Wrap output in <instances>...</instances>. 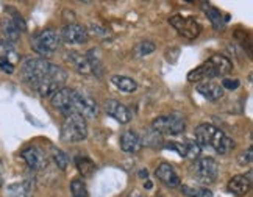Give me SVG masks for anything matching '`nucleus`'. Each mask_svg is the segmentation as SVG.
<instances>
[{
    "mask_svg": "<svg viewBox=\"0 0 253 197\" xmlns=\"http://www.w3.org/2000/svg\"><path fill=\"white\" fill-rule=\"evenodd\" d=\"M0 69H2L5 74H13L14 72V66L8 64V63H0Z\"/></svg>",
    "mask_w": 253,
    "mask_h": 197,
    "instance_id": "e433bc0d",
    "label": "nucleus"
},
{
    "mask_svg": "<svg viewBox=\"0 0 253 197\" xmlns=\"http://www.w3.org/2000/svg\"><path fill=\"white\" fill-rule=\"evenodd\" d=\"M133 197H142V196H139V194H131Z\"/></svg>",
    "mask_w": 253,
    "mask_h": 197,
    "instance_id": "58836bf2",
    "label": "nucleus"
},
{
    "mask_svg": "<svg viewBox=\"0 0 253 197\" xmlns=\"http://www.w3.org/2000/svg\"><path fill=\"white\" fill-rule=\"evenodd\" d=\"M121 149L126 153H136L142 149V138L133 132L126 130L121 135Z\"/></svg>",
    "mask_w": 253,
    "mask_h": 197,
    "instance_id": "2eb2a0df",
    "label": "nucleus"
},
{
    "mask_svg": "<svg viewBox=\"0 0 253 197\" xmlns=\"http://www.w3.org/2000/svg\"><path fill=\"white\" fill-rule=\"evenodd\" d=\"M155 174H157L158 180L163 182L166 186H169V188H178L180 183H181L180 177L177 175V172L173 171V167L169 163H161L157 167Z\"/></svg>",
    "mask_w": 253,
    "mask_h": 197,
    "instance_id": "ddd939ff",
    "label": "nucleus"
},
{
    "mask_svg": "<svg viewBox=\"0 0 253 197\" xmlns=\"http://www.w3.org/2000/svg\"><path fill=\"white\" fill-rule=\"evenodd\" d=\"M169 22L181 36L188 39H196L202 32L200 24L197 22V19H194V17H183L177 14V16H172L169 19Z\"/></svg>",
    "mask_w": 253,
    "mask_h": 197,
    "instance_id": "6e6552de",
    "label": "nucleus"
},
{
    "mask_svg": "<svg viewBox=\"0 0 253 197\" xmlns=\"http://www.w3.org/2000/svg\"><path fill=\"white\" fill-rule=\"evenodd\" d=\"M2 33H3V39L8 43H16L19 38H21V30L14 25V22L11 19H3L2 21Z\"/></svg>",
    "mask_w": 253,
    "mask_h": 197,
    "instance_id": "412c9836",
    "label": "nucleus"
},
{
    "mask_svg": "<svg viewBox=\"0 0 253 197\" xmlns=\"http://www.w3.org/2000/svg\"><path fill=\"white\" fill-rule=\"evenodd\" d=\"M52 156H53V161L56 163V166L60 167L61 171H64L67 164H69V158H67V155L60 150V149H56V147H53L52 149Z\"/></svg>",
    "mask_w": 253,
    "mask_h": 197,
    "instance_id": "cd10ccee",
    "label": "nucleus"
},
{
    "mask_svg": "<svg viewBox=\"0 0 253 197\" xmlns=\"http://www.w3.org/2000/svg\"><path fill=\"white\" fill-rule=\"evenodd\" d=\"M152 52H155V44L152 41H144V43H139L138 46H134L133 55L136 58H142V56L149 55Z\"/></svg>",
    "mask_w": 253,
    "mask_h": 197,
    "instance_id": "bb28decb",
    "label": "nucleus"
},
{
    "mask_svg": "<svg viewBox=\"0 0 253 197\" xmlns=\"http://www.w3.org/2000/svg\"><path fill=\"white\" fill-rule=\"evenodd\" d=\"M67 60L74 64V67L79 71V74L87 75L91 72L89 64H87V60H86V55H82L79 52H69L67 53Z\"/></svg>",
    "mask_w": 253,
    "mask_h": 197,
    "instance_id": "5701e85b",
    "label": "nucleus"
},
{
    "mask_svg": "<svg viewBox=\"0 0 253 197\" xmlns=\"http://www.w3.org/2000/svg\"><path fill=\"white\" fill-rule=\"evenodd\" d=\"M192 175L196 177L200 183L210 185L217 179L219 164L214 158H210V156H207V158H199L192 166Z\"/></svg>",
    "mask_w": 253,
    "mask_h": 197,
    "instance_id": "423d86ee",
    "label": "nucleus"
},
{
    "mask_svg": "<svg viewBox=\"0 0 253 197\" xmlns=\"http://www.w3.org/2000/svg\"><path fill=\"white\" fill-rule=\"evenodd\" d=\"M197 91L207 98L210 102H216L219 98L223 97V90L222 86L214 83V82H205V83H199L197 85Z\"/></svg>",
    "mask_w": 253,
    "mask_h": 197,
    "instance_id": "6ab92c4d",
    "label": "nucleus"
},
{
    "mask_svg": "<svg viewBox=\"0 0 253 197\" xmlns=\"http://www.w3.org/2000/svg\"><path fill=\"white\" fill-rule=\"evenodd\" d=\"M6 197H33V183L24 180V182H16L6 186L5 190Z\"/></svg>",
    "mask_w": 253,
    "mask_h": 197,
    "instance_id": "f3484780",
    "label": "nucleus"
},
{
    "mask_svg": "<svg viewBox=\"0 0 253 197\" xmlns=\"http://www.w3.org/2000/svg\"><path fill=\"white\" fill-rule=\"evenodd\" d=\"M86 60H87V64H89L91 72H94L97 77L103 75V64H102V60H100V56H99V52H97L95 49H92V50L87 52Z\"/></svg>",
    "mask_w": 253,
    "mask_h": 197,
    "instance_id": "b1692460",
    "label": "nucleus"
},
{
    "mask_svg": "<svg viewBox=\"0 0 253 197\" xmlns=\"http://www.w3.org/2000/svg\"><path fill=\"white\" fill-rule=\"evenodd\" d=\"M75 113L84 119H94L99 114V106L91 96L75 90Z\"/></svg>",
    "mask_w": 253,
    "mask_h": 197,
    "instance_id": "1a4fd4ad",
    "label": "nucleus"
},
{
    "mask_svg": "<svg viewBox=\"0 0 253 197\" xmlns=\"http://www.w3.org/2000/svg\"><path fill=\"white\" fill-rule=\"evenodd\" d=\"M166 149H172V150L177 152L178 155L186 156V144H180V143H168V144H166Z\"/></svg>",
    "mask_w": 253,
    "mask_h": 197,
    "instance_id": "f704fd0d",
    "label": "nucleus"
},
{
    "mask_svg": "<svg viewBox=\"0 0 253 197\" xmlns=\"http://www.w3.org/2000/svg\"><path fill=\"white\" fill-rule=\"evenodd\" d=\"M216 127L211 125V124H202L196 129V143L199 146H210L214 133H216Z\"/></svg>",
    "mask_w": 253,
    "mask_h": 197,
    "instance_id": "aec40b11",
    "label": "nucleus"
},
{
    "mask_svg": "<svg viewBox=\"0 0 253 197\" xmlns=\"http://www.w3.org/2000/svg\"><path fill=\"white\" fill-rule=\"evenodd\" d=\"M19 60H21V55L16 50L14 44L5 41V39H0V63H8L16 66Z\"/></svg>",
    "mask_w": 253,
    "mask_h": 197,
    "instance_id": "a211bd4d",
    "label": "nucleus"
},
{
    "mask_svg": "<svg viewBox=\"0 0 253 197\" xmlns=\"http://www.w3.org/2000/svg\"><path fill=\"white\" fill-rule=\"evenodd\" d=\"M161 143V135L160 133H157V132H152V133H147L145 135V138L142 140V146L144 144H147V146H150V147H155L157 144H160Z\"/></svg>",
    "mask_w": 253,
    "mask_h": 197,
    "instance_id": "7c9ffc66",
    "label": "nucleus"
},
{
    "mask_svg": "<svg viewBox=\"0 0 253 197\" xmlns=\"http://www.w3.org/2000/svg\"><path fill=\"white\" fill-rule=\"evenodd\" d=\"M2 182H3V163L0 160V186H2Z\"/></svg>",
    "mask_w": 253,
    "mask_h": 197,
    "instance_id": "4c0bfd02",
    "label": "nucleus"
},
{
    "mask_svg": "<svg viewBox=\"0 0 253 197\" xmlns=\"http://www.w3.org/2000/svg\"><path fill=\"white\" fill-rule=\"evenodd\" d=\"M61 46V36L53 28H47L32 36V49L41 56L52 55Z\"/></svg>",
    "mask_w": 253,
    "mask_h": 197,
    "instance_id": "7ed1b4c3",
    "label": "nucleus"
},
{
    "mask_svg": "<svg viewBox=\"0 0 253 197\" xmlns=\"http://www.w3.org/2000/svg\"><path fill=\"white\" fill-rule=\"evenodd\" d=\"M9 13H11V17H9V19H11V21L14 22V25L19 28V30L24 32L25 28H27V25H25V21H24V17H22L21 14H19L17 11H14V9H9Z\"/></svg>",
    "mask_w": 253,
    "mask_h": 197,
    "instance_id": "2f4dec72",
    "label": "nucleus"
},
{
    "mask_svg": "<svg viewBox=\"0 0 253 197\" xmlns=\"http://www.w3.org/2000/svg\"><path fill=\"white\" fill-rule=\"evenodd\" d=\"M210 147H212L219 155H228L233 149H235V141L217 129L216 133H214V138H212Z\"/></svg>",
    "mask_w": 253,
    "mask_h": 197,
    "instance_id": "dca6fc26",
    "label": "nucleus"
},
{
    "mask_svg": "<svg viewBox=\"0 0 253 197\" xmlns=\"http://www.w3.org/2000/svg\"><path fill=\"white\" fill-rule=\"evenodd\" d=\"M231 71H233V64L227 56L214 55L208 61L191 71L188 74V80L192 83H199L202 80H208V78H214V77H225Z\"/></svg>",
    "mask_w": 253,
    "mask_h": 197,
    "instance_id": "f03ea898",
    "label": "nucleus"
},
{
    "mask_svg": "<svg viewBox=\"0 0 253 197\" xmlns=\"http://www.w3.org/2000/svg\"><path fill=\"white\" fill-rule=\"evenodd\" d=\"M188 191L192 197H212V193L208 188H197V190H184Z\"/></svg>",
    "mask_w": 253,
    "mask_h": 197,
    "instance_id": "c9c22d12",
    "label": "nucleus"
},
{
    "mask_svg": "<svg viewBox=\"0 0 253 197\" xmlns=\"http://www.w3.org/2000/svg\"><path fill=\"white\" fill-rule=\"evenodd\" d=\"M207 6V5H205ZM205 13H207V16L210 17V21H211V24L214 25V28L216 30H219V28L222 27V24H223V21H222V14H220V11L217 8H214V6H211V5H208L207 8H205Z\"/></svg>",
    "mask_w": 253,
    "mask_h": 197,
    "instance_id": "a878e982",
    "label": "nucleus"
},
{
    "mask_svg": "<svg viewBox=\"0 0 253 197\" xmlns=\"http://www.w3.org/2000/svg\"><path fill=\"white\" fill-rule=\"evenodd\" d=\"M252 158H253V149H252V147H249L247 150H244V152H242L238 156V163L241 166H246V164H250L252 163Z\"/></svg>",
    "mask_w": 253,
    "mask_h": 197,
    "instance_id": "473e14b6",
    "label": "nucleus"
},
{
    "mask_svg": "<svg viewBox=\"0 0 253 197\" xmlns=\"http://www.w3.org/2000/svg\"><path fill=\"white\" fill-rule=\"evenodd\" d=\"M61 41L67 43V44H83L87 41V32H86V28H83L82 25L79 24H69V25H66L61 33Z\"/></svg>",
    "mask_w": 253,
    "mask_h": 197,
    "instance_id": "9b49d317",
    "label": "nucleus"
},
{
    "mask_svg": "<svg viewBox=\"0 0 253 197\" xmlns=\"http://www.w3.org/2000/svg\"><path fill=\"white\" fill-rule=\"evenodd\" d=\"M241 85V82L238 80V78H223V82H222V90H238Z\"/></svg>",
    "mask_w": 253,
    "mask_h": 197,
    "instance_id": "72a5a7b5",
    "label": "nucleus"
},
{
    "mask_svg": "<svg viewBox=\"0 0 253 197\" xmlns=\"http://www.w3.org/2000/svg\"><path fill=\"white\" fill-rule=\"evenodd\" d=\"M186 144V158H191V160H196L199 153H200V146L194 141H188L184 143Z\"/></svg>",
    "mask_w": 253,
    "mask_h": 197,
    "instance_id": "c756f323",
    "label": "nucleus"
},
{
    "mask_svg": "<svg viewBox=\"0 0 253 197\" xmlns=\"http://www.w3.org/2000/svg\"><path fill=\"white\" fill-rule=\"evenodd\" d=\"M71 193L74 197H87V190L86 185L82 179H75L71 183Z\"/></svg>",
    "mask_w": 253,
    "mask_h": 197,
    "instance_id": "c85d7f7f",
    "label": "nucleus"
},
{
    "mask_svg": "<svg viewBox=\"0 0 253 197\" xmlns=\"http://www.w3.org/2000/svg\"><path fill=\"white\" fill-rule=\"evenodd\" d=\"M21 75L22 80L42 97H52L64 88L67 80L64 69L45 58H25L21 63Z\"/></svg>",
    "mask_w": 253,
    "mask_h": 197,
    "instance_id": "f257e3e1",
    "label": "nucleus"
},
{
    "mask_svg": "<svg viewBox=\"0 0 253 197\" xmlns=\"http://www.w3.org/2000/svg\"><path fill=\"white\" fill-rule=\"evenodd\" d=\"M22 158L27 163V166L33 171H42L47 166L45 153L36 146H30V147H27L25 150H22Z\"/></svg>",
    "mask_w": 253,
    "mask_h": 197,
    "instance_id": "9d476101",
    "label": "nucleus"
},
{
    "mask_svg": "<svg viewBox=\"0 0 253 197\" xmlns=\"http://www.w3.org/2000/svg\"><path fill=\"white\" fill-rule=\"evenodd\" d=\"M111 83L124 93H134L138 90V83H136L133 78L125 77V75H114L111 78Z\"/></svg>",
    "mask_w": 253,
    "mask_h": 197,
    "instance_id": "4be33fe9",
    "label": "nucleus"
},
{
    "mask_svg": "<svg viewBox=\"0 0 253 197\" xmlns=\"http://www.w3.org/2000/svg\"><path fill=\"white\" fill-rule=\"evenodd\" d=\"M75 164H77V169L83 175H91V172L94 171V163L89 158H86V156H77Z\"/></svg>",
    "mask_w": 253,
    "mask_h": 197,
    "instance_id": "393cba45",
    "label": "nucleus"
},
{
    "mask_svg": "<svg viewBox=\"0 0 253 197\" xmlns=\"http://www.w3.org/2000/svg\"><path fill=\"white\" fill-rule=\"evenodd\" d=\"M87 138L86 119L79 114L67 116L61 125V140L64 143H80Z\"/></svg>",
    "mask_w": 253,
    "mask_h": 197,
    "instance_id": "20e7f679",
    "label": "nucleus"
},
{
    "mask_svg": "<svg viewBox=\"0 0 253 197\" xmlns=\"http://www.w3.org/2000/svg\"><path fill=\"white\" fill-rule=\"evenodd\" d=\"M184 129H186V121H184V117L180 113L161 116L152 122V130L160 135H181Z\"/></svg>",
    "mask_w": 253,
    "mask_h": 197,
    "instance_id": "39448f33",
    "label": "nucleus"
},
{
    "mask_svg": "<svg viewBox=\"0 0 253 197\" xmlns=\"http://www.w3.org/2000/svg\"><path fill=\"white\" fill-rule=\"evenodd\" d=\"M103 108L108 116L114 117L119 124H128L131 121V111L126 108L124 103L118 102V100H106L103 103Z\"/></svg>",
    "mask_w": 253,
    "mask_h": 197,
    "instance_id": "f8f14e48",
    "label": "nucleus"
},
{
    "mask_svg": "<svg viewBox=\"0 0 253 197\" xmlns=\"http://www.w3.org/2000/svg\"><path fill=\"white\" fill-rule=\"evenodd\" d=\"M52 105L56 108L61 114L74 116L75 113V90H69V88H61L60 91H56L52 96Z\"/></svg>",
    "mask_w": 253,
    "mask_h": 197,
    "instance_id": "0eeeda50",
    "label": "nucleus"
},
{
    "mask_svg": "<svg viewBox=\"0 0 253 197\" xmlns=\"http://www.w3.org/2000/svg\"><path fill=\"white\" fill-rule=\"evenodd\" d=\"M227 188L231 194L239 196V197L249 194V191L252 188V172H249L247 175H235L228 182Z\"/></svg>",
    "mask_w": 253,
    "mask_h": 197,
    "instance_id": "4468645a",
    "label": "nucleus"
}]
</instances>
